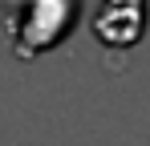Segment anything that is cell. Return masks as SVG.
<instances>
[{"mask_svg": "<svg viewBox=\"0 0 150 146\" xmlns=\"http://www.w3.org/2000/svg\"><path fill=\"white\" fill-rule=\"evenodd\" d=\"M81 0H4V24H8V49L21 61H37L69 41Z\"/></svg>", "mask_w": 150, "mask_h": 146, "instance_id": "1", "label": "cell"}, {"mask_svg": "<svg viewBox=\"0 0 150 146\" xmlns=\"http://www.w3.org/2000/svg\"><path fill=\"white\" fill-rule=\"evenodd\" d=\"M146 16H150L146 0H101L89 16V33L105 49H134L146 37Z\"/></svg>", "mask_w": 150, "mask_h": 146, "instance_id": "2", "label": "cell"}]
</instances>
